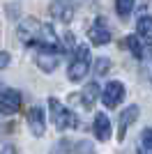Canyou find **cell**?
<instances>
[{"label":"cell","mask_w":152,"mask_h":154,"mask_svg":"<svg viewBox=\"0 0 152 154\" xmlns=\"http://www.w3.org/2000/svg\"><path fill=\"white\" fill-rule=\"evenodd\" d=\"M90 42L95 46H104V44L111 42V30H108L106 21L101 19V16L92 23V28H90Z\"/></svg>","instance_id":"cell-5"},{"label":"cell","mask_w":152,"mask_h":154,"mask_svg":"<svg viewBox=\"0 0 152 154\" xmlns=\"http://www.w3.org/2000/svg\"><path fill=\"white\" fill-rule=\"evenodd\" d=\"M7 64H9V53L2 51V53H0V69H5Z\"/></svg>","instance_id":"cell-19"},{"label":"cell","mask_w":152,"mask_h":154,"mask_svg":"<svg viewBox=\"0 0 152 154\" xmlns=\"http://www.w3.org/2000/svg\"><path fill=\"white\" fill-rule=\"evenodd\" d=\"M125 44H127V48L136 55V58H143V48H141V42H138V37H127L125 39Z\"/></svg>","instance_id":"cell-15"},{"label":"cell","mask_w":152,"mask_h":154,"mask_svg":"<svg viewBox=\"0 0 152 154\" xmlns=\"http://www.w3.org/2000/svg\"><path fill=\"white\" fill-rule=\"evenodd\" d=\"M21 108V94L16 90H5L0 94V110L5 115H14Z\"/></svg>","instance_id":"cell-6"},{"label":"cell","mask_w":152,"mask_h":154,"mask_svg":"<svg viewBox=\"0 0 152 154\" xmlns=\"http://www.w3.org/2000/svg\"><path fill=\"white\" fill-rule=\"evenodd\" d=\"M108 67H111V62H108L106 58H99V60L95 62V71L99 74V76H104V74H106V71H108Z\"/></svg>","instance_id":"cell-17"},{"label":"cell","mask_w":152,"mask_h":154,"mask_svg":"<svg viewBox=\"0 0 152 154\" xmlns=\"http://www.w3.org/2000/svg\"><path fill=\"white\" fill-rule=\"evenodd\" d=\"M58 58H60V51H39L37 53V64L44 71H53L58 67Z\"/></svg>","instance_id":"cell-11"},{"label":"cell","mask_w":152,"mask_h":154,"mask_svg":"<svg viewBox=\"0 0 152 154\" xmlns=\"http://www.w3.org/2000/svg\"><path fill=\"white\" fill-rule=\"evenodd\" d=\"M122 99H125V85H122L120 81L106 83V88H104V92H101L104 106H106V108H115L118 103H122Z\"/></svg>","instance_id":"cell-4"},{"label":"cell","mask_w":152,"mask_h":154,"mask_svg":"<svg viewBox=\"0 0 152 154\" xmlns=\"http://www.w3.org/2000/svg\"><path fill=\"white\" fill-rule=\"evenodd\" d=\"M51 14H53L58 21L69 23L71 16H74V5H71V0H53V5H51Z\"/></svg>","instance_id":"cell-7"},{"label":"cell","mask_w":152,"mask_h":154,"mask_svg":"<svg viewBox=\"0 0 152 154\" xmlns=\"http://www.w3.org/2000/svg\"><path fill=\"white\" fill-rule=\"evenodd\" d=\"M92 129H95L97 140H108V136H111V120H108L104 113H97V115H95V124H92Z\"/></svg>","instance_id":"cell-10"},{"label":"cell","mask_w":152,"mask_h":154,"mask_svg":"<svg viewBox=\"0 0 152 154\" xmlns=\"http://www.w3.org/2000/svg\"><path fill=\"white\" fill-rule=\"evenodd\" d=\"M19 39L25 46H35L37 51H60L62 46L58 42V35L46 23H39L37 19H25L19 26Z\"/></svg>","instance_id":"cell-1"},{"label":"cell","mask_w":152,"mask_h":154,"mask_svg":"<svg viewBox=\"0 0 152 154\" xmlns=\"http://www.w3.org/2000/svg\"><path fill=\"white\" fill-rule=\"evenodd\" d=\"M28 127H30V131L35 136H44V131H46V127H44V113H42L39 106H35V108L28 110Z\"/></svg>","instance_id":"cell-9"},{"label":"cell","mask_w":152,"mask_h":154,"mask_svg":"<svg viewBox=\"0 0 152 154\" xmlns=\"http://www.w3.org/2000/svg\"><path fill=\"white\" fill-rule=\"evenodd\" d=\"M49 110H51V120H53V124H55L58 131H65V129H69V127H76V115L71 113V110H67L62 103L58 101V99H53V97L49 99Z\"/></svg>","instance_id":"cell-3"},{"label":"cell","mask_w":152,"mask_h":154,"mask_svg":"<svg viewBox=\"0 0 152 154\" xmlns=\"http://www.w3.org/2000/svg\"><path fill=\"white\" fill-rule=\"evenodd\" d=\"M69 152H71V143L67 140V138H62V140L53 147V152H51V154H69Z\"/></svg>","instance_id":"cell-16"},{"label":"cell","mask_w":152,"mask_h":154,"mask_svg":"<svg viewBox=\"0 0 152 154\" xmlns=\"http://www.w3.org/2000/svg\"><path fill=\"white\" fill-rule=\"evenodd\" d=\"M136 117H138V106H129V108L120 115V124H118V140H125L127 129L136 122Z\"/></svg>","instance_id":"cell-8"},{"label":"cell","mask_w":152,"mask_h":154,"mask_svg":"<svg viewBox=\"0 0 152 154\" xmlns=\"http://www.w3.org/2000/svg\"><path fill=\"white\" fill-rule=\"evenodd\" d=\"M136 30H138V37L143 42L152 44V16H141L136 23Z\"/></svg>","instance_id":"cell-13"},{"label":"cell","mask_w":152,"mask_h":154,"mask_svg":"<svg viewBox=\"0 0 152 154\" xmlns=\"http://www.w3.org/2000/svg\"><path fill=\"white\" fill-rule=\"evenodd\" d=\"M134 2H136V0H115V9L120 14V19H127V16L131 14Z\"/></svg>","instance_id":"cell-14"},{"label":"cell","mask_w":152,"mask_h":154,"mask_svg":"<svg viewBox=\"0 0 152 154\" xmlns=\"http://www.w3.org/2000/svg\"><path fill=\"white\" fill-rule=\"evenodd\" d=\"M0 154H16V149L7 145V147H2V149H0Z\"/></svg>","instance_id":"cell-20"},{"label":"cell","mask_w":152,"mask_h":154,"mask_svg":"<svg viewBox=\"0 0 152 154\" xmlns=\"http://www.w3.org/2000/svg\"><path fill=\"white\" fill-rule=\"evenodd\" d=\"M145 154H152V152H145Z\"/></svg>","instance_id":"cell-21"},{"label":"cell","mask_w":152,"mask_h":154,"mask_svg":"<svg viewBox=\"0 0 152 154\" xmlns=\"http://www.w3.org/2000/svg\"><path fill=\"white\" fill-rule=\"evenodd\" d=\"M88 71H90V48L85 44H81V46H76L74 55H71L67 76H69V81L76 83V81H83Z\"/></svg>","instance_id":"cell-2"},{"label":"cell","mask_w":152,"mask_h":154,"mask_svg":"<svg viewBox=\"0 0 152 154\" xmlns=\"http://www.w3.org/2000/svg\"><path fill=\"white\" fill-rule=\"evenodd\" d=\"M141 140H143V147H145L147 152H152V129H145V131H143Z\"/></svg>","instance_id":"cell-18"},{"label":"cell","mask_w":152,"mask_h":154,"mask_svg":"<svg viewBox=\"0 0 152 154\" xmlns=\"http://www.w3.org/2000/svg\"><path fill=\"white\" fill-rule=\"evenodd\" d=\"M97 97H99V85L92 81V83H88L85 88H83V92H81V101H83V108H92V103L97 101Z\"/></svg>","instance_id":"cell-12"}]
</instances>
